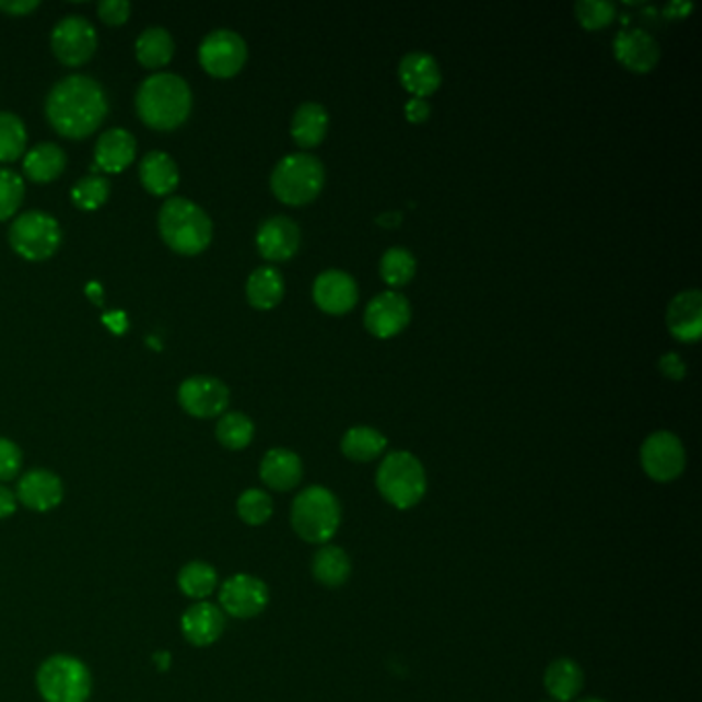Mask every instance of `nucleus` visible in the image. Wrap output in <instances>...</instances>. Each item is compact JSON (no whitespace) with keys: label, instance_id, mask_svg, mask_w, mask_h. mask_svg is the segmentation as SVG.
Here are the masks:
<instances>
[{"label":"nucleus","instance_id":"1","mask_svg":"<svg viewBox=\"0 0 702 702\" xmlns=\"http://www.w3.org/2000/svg\"><path fill=\"white\" fill-rule=\"evenodd\" d=\"M107 109L106 91L87 74L65 77L46 100L48 122L72 141L91 137L106 120Z\"/></svg>","mask_w":702,"mask_h":702},{"label":"nucleus","instance_id":"2","mask_svg":"<svg viewBox=\"0 0 702 702\" xmlns=\"http://www.w3.org/2000/svg\"><path fill=\"white\" fill-rule=\"evenodd\" d=\"M137 112L153 130H176L192 112L190 85L174 72L151 74L137 93Z\"/></svg>","mask_w":702,"mask_h":702},{"label":"nucleus","instance_id":"3","mask_svg":"<svg viewBox=\"0 0 702 702\" xmlns=\"http://www.w3.org/2000/svg\"><path fill=\"white\" fill-rule=\"evenodd\" d=\"M159 233L177 254L198 256L211 246V217L190 198H167L159 211Z\"/></svg>","mask_w":702,"mask_h":702},{"label":"nucleus","instance_id":"4","mask_svg":"<svg viewBox=\"0 0 702 702\" xmlns=\"http://www.w3.org/2000/svg\"><path fill=\"white\" fill-rule=\"evenodd\" d=\"M342 522L340 501L326 487H307L299 492L291 507V526L309 545H328Z\"/></svg>","mask_w":702,"mask_h":702},{"label":"nucleus","instance_id":"5","mask_svg":"<svg viewBox=\"0 0 702 702\" xmlns=\"http://www.w3.org/2000/svg\"><path fill=\"white\" fill-rule=\"evenodd\" d=\"M377 491L394 510H414L426 494V472L410 452L387 454L375 475Z\"/></svg>","mask_w":702,"mask_h":702},{"label":"nucleus","instance_id":"6","mask_svg":"<svg viewBox=\"0 0 702 702\" xmlns=\"http://www.w3.org/2000/svg\"><path fill=\"white\" fill-rule=\"evenodd\" d=\"M326 186V169L319 159L309 153H293L282 157L270 176L272 194L286 207L312 204Z\"/></svg>","mask_w":702,"mask_h":702},{"label":"nucleus","instance_id":"7","mask_svg":"<svg viewBox=\"0 0 702 702\" xmlns=\"http://www.w3.org/2000/svg\"><path fill=\"white\" fill-rule=\"evenodd\" d=\"M36 685L46 702H87L93 678L79 657L58 653L39 666Z\"/></svg>","mask_w":702,"mask_h":702},{"label":"nucleus","instance_id":"8","mask_svg":"<svg viewBox=\"0 0 702 702\" xmlns=\"http://www.w3.org/2000/svg\"><path fill=\"white\" fill-rule=\"evenodd\" d=\"M11 247L25 260L42 262L52 258L62 244V231L52 214L30 211L19 214L9 229Z\"/></svg>","mask_w":702,"mask_h":702},{"label":"nucleus","instance_id":"9","mask_svg":"<svg viewBox=\"0 0 702 702\" xmlns=\"http://www.w3.org/2000/svg\"><path fill=\"white\" fill-rule=\"evenodd\" d=\"M641 466L655 482H674L685 475V443L669 431H655L641 445Z\"/></svg>","mask_w":702,"mask_h":702},{"label":"nucleus","instance_id":"10","mask_svg":"<svg viewBox=\"0 0 702 702\" xmlns=\"http://www.w3.org/2000/svg\"><path fill=\"white\" fill-rule=\"evenodd\" d=\"M198 58L214 79H231L246 67V42L231 30H214L202 39Z\"/></svg>","mask_w":702,"mask_h":702},{"label":"nucleus","instance_id":"11","mask_svg":"<svg viewBox=\"0 0 702 702\" xmlns=\"http://www.w3.org/2000/svg\"><path fill=\"white\" fill-rule=\"evenodd\" d=\"M52 50L67 67H81L97 50V32L81 15H69L56 23L52 32Z\"/></svg>","mask_w":702,"mask_h":702},{"label":"nucleus","instance_id":"12","mask_svg":"<svg viewBox=\"0 0 702 702\" xmlns=\"http://www.w3.org/2000/svg\"><path fill=\"white\" fill-rule=\"evenodd\" d=\"M219 601L221 610L225 615L239 618V620H249L256 616L262 615L270 601V592L268 585L262 580L239 573L229 577L221 589H219Z\"/></svg>","mask_w":702,"mask_h":702},{"label":"nucleus","instance_id":"13","mask_svg":"<svg viewBox=\"0 0 702 702\" xmlns=\"http://www.w3.org/2000/svg\"><path fill=\"white\" fill-rule=\"evenodd\" d=\"M177 400L190 417L217 419L227 412L229 387L211 375H194L177 389Z\"/></svg>","mask_w":702,"mask_h":702},{"label":"nucleus","instance_id":"14","mask_svg":"<svg viewBox=\"0 0 702 702\" xmlns=\"http://www.w3.org/2000/svg\"><path fill=\"white\" fill-rule=\"evenodd\" d=\"M412 319L410 301L398 291H384L373 297L365 309V330L377 340H389L405 332Z\"/></svg>","mask_w":702,"mask_h":702},{"label":"nucleus","instance_id":"15","mask_svg":"<svg viewBox=\"0 0 702 702\" xmlns=\"http://www.w3.org/2000/svg\"><path fill=\"white\" fill-rule=\"evenodd\" d=\"M317 309L328 316H347L356 307L359 284L344 270H324L312 289Z\"/></svg>","mask_w":702,"mask_h":702},{"label":"nucleus","instance_id":"16","mask_svg":"<svg viewBox=\"0 0 702 702\" xmlns=\"http://www.w3.org/2000/svg\"><path fill=\"white\" fill-rule=\"evenodd\" d=\"M616 62L634 74H647L659 65L662 48L645 30H622L612 44Z\"/></svg>","mask_w":702,"mask_h":702},{"label":"nucleus","instance_id":"17","mask_svg":"<svg viewBox=\"0 0 702 702\" xmlns=\"http://www.w3.org/2000/svg\"><path fill=\"white\" fill-rule=\"evenodd\" d=\"M301 229L289 217L266 219L256 233V247L268 262H286L299 251Z\"/></svg>","mask_w":702,"mask_h":702},{"label":"nucleus","instance_id":"18","mask_svg":"<svg viewBox=\"0 0 702 702\" xmlns=\"http://www.w3.org/2000/svg\"><path fill=\"white\" fill-rule=\"evenodd\" d=\"M667 332L678 342L692 344L702 336V293L699 289H686L669 301L666 312Z\"/></svg>","mask_w":702,"mask_h":702},{"label":"nucleus","instance_id":"19","mask_svg":"<svg viewBox=\"0 0 702 702\" xmlns=\"http://www.w3.org/2000/svg\"><path fill=\"white\" fill-rule=\"evenodd\" d=\"M179 627L184 639L194 647H211L223 636L227 618L217 604L196 601L182 615Z\"/></svg>","mask_w":702,"mask_h":702},{"label":"nucleus","instance_id":"20","mask_svg":"<svg viewBox=\"0 0 702 702\" xmlns=\"http://www.w3.org/2000/svg\"><path fill=\"white\" fill-rule=\"evenodd\" d=\"M400 85L419 100L435 95L441 87V67L437 58L429 52L406 54L398 67Z\"/></svg>","mask_w":702,"mask_h":702},{"label":"nucleus","instance_id":"21","mask_svg":"<svg viewBox=\"0 0 702 702\" xmlns=\"http://www.w3.org/2000/svg\"><path fill=\"white\" fill-rule=\"evenodd\" d=\"M62 499H65L62 480L50 470H44V468L30 470L19 480L17 501L27 510L46 513V511L56 510L62 503Z\"/></svg>","mask_w":702,"mask_h":702},{"label":"nucleus","instance_id":"22","mask_svg":"<svg viewBox=\"0 0 702 702\" xmlns=\"http://www.w3.org/2000/svg\"><path fill=\"white\" fill-rule=\"evenodd\" d=\"M260 478L268 489L277 492L293 491L303 478V461L301 457L284 449V447H274L266 452V456L260 461Z\"/></svg>","mask_w":702,"mask_h":702},{"label":"nucleus","instance_id":"23","mask_svg":"<svg viewBox=\"0 0 702 702\" xmlns=\"http://www.w3.org/2000/svg\"><path fill=\"white\" fill-rule=\"evenodd\" d=\"M137 157V141L124 128L104 132L95 147V165L107 174H120L132 165Z\"/></svg>","mask_w":702,"mask_h":702},{"label":"nucleus","instance_id":"24","mask_svg":"<svg viewBox=\"0 0 702 702\" xmlns=\"http://www.w3.org/2000/svg\"><path fill=\"white\" fill-rule=\"evenodd\" d=\"M328 128H330L328 109L316 102H305L293 114L291 137L301 149H316L328 137Z\"/></svg>","mask_w":702,"mask_h":702},{"label":"nucleus","instance_id":"25","mask_svg":"<svg viewBox=\"0 0 702 702\" xmlns=\"http://www.w3.org/2000/svg\"><path fill=\"white\" fill-rule=\"evenodd\" d=\"M585 674L571 657H559L546 667L545 686L550 699L559 702L575 701L583 690Z\"/></svg>","mask_w":702,"mask_h":702},{"label":"nucleus","instance_id":"26","mask_svg":"<svg viewBox=\"0 0 702 702\" xmlns=\"http://www.w3.org/2000/svg\"><path fill=\"white\" fill-rule=\"evenodd\" d=\"M284 279L274 266L256 268L246 282L247 303L260 312L274 309L284 297Z\"/></svg>","mask_w":702,"mask_h":702},{"label":"nucleus","instance_id":"27","mask_svg":"<svg viewBox=\"0 0 702 702\" xmlns=\"http://www.w3.org/2000/svg\"><path fill=\"white\" fill-rule=\"evenodd\" d=\"M139 174L142 186L155 196H169L179 184L176 161L161 151H151L144 155Z\"/></svg>","mask_w":702,"mask_h":702},{"label":"nucleus","instance_id":"28","mask_svg":"<svg viewBox=\"0 0 702 702\" xmlns=\"http://www.w3.org/2000/svg\"><path fill=\"white\" fill-rule=\"evenodd\" d=\"M67 167L65 151L54 142H39L23 159V172L36 184H48L62 176Z\"/></svg>","mask_w":702,"mask_h":702},{"label":"nucleus","instance_id":"29","mask_svg":"<svg viewBox=\"0 0 702 702\" xmlns=\"http://www.w3.org/2000/svg\"><path fill=\"white\" fill-rule=\"evenodd\" d=\"M312 573H314V580L328 589L342 587L347 581L351 580V559L340 546L324 545L314 554Z\"/></svg>","mask_w":702,"mask_h":702},{"label":"nucleus","instance_id":"30","mask_svg":"<svg viewBox=\"0 0 702 702\" xmlns=\"http://www.w3.org/2000/svg\"><path fill=\"white\" fill-rule=\"evenodd\" d=\"M387 449L386 435L373 426H351L340 441L342 456L356 464H367L382 456Z\"/></svg>","mask_w":702,"mask_h":702},{"label":"nucleus","instance_id":"31","mask_svg":"<svg viewBox=\"0 0 702 702\" xmlns=\"http://www.w3.org/2000/svg\"><path fill=\"white\" fill-rule=\"evenodd\" d=\"M137 60L144 69L157 71L161 67H167L176 52V42L172 34L163 27H149L144 30L137 44H134Z\"/></svg>","mask_w":702,"mask_h":702},{"label":"nucleus","instance_id":"32","mask_svg":"<svg viewBox=\"0 0 702 702\" xmlns=\"http://www.w3.org/2000/svg\"><path fill=\"white\" fill-rule=\"evenodd\" d=\"M217 585H219V575L209 562H188L182 566V571L177 575L179 592L190 599H198V601H204L207 597L212 596Z\"/></svg>","mask_w":702,"mask_h":702},{"label":"nucleus","instance_id":"33","mask_svg":"<svg viewBox=\"0 0 702 702\" xmlns=\"http://www.w3.org/2000/svg\"><path fill=\"white\" fill-rule=\"evenodd\" d=\"M379 277L391 289H402L417 277V258L402 246L389 247L379 260Z\"/></svg>","mask_w":702,"mask_h":702},{"label":"nucleus","instance_id":"34","mask_svg":"<svg viewBox=\"0 0 702 702\" xmlns=\"http://www.w3.org/2000/svg\"><path fill=\"white\" fill-rule=\"evenodd\" d=\"M217 440L231 452H242L254 441L256 426L244 412H225L217 422Z\"/></svg>","mask_w":702,"mask_h":702},{"label":"nucleus","instance_id":"35","mask_svg":"<svg viewBox=\"0 0 702 702\" xmlns=\"http://www.w3.org/2000/svg\"><path fill=\"white\" fill-rule=\"evenodd\" d=\"M27 149V130L21 118L0 112V163L17 161Z\"/></svg>","mask_w":702,"mask_h":702},{"label":"nucleus","instance_id":"36","mask_svg":"<svg viewBox=\"0 0 702 702\" xmlns=\"http://www.w3.org/2000/svg\"><path fill=\"white\" fill-rule=\"evenodd\" d=\"M272 513H274V503L266 491L247 489L237 499V515L246 526H264L270 522Z\"/></svg>","mask_w":702,"mask_h":702},{"label":"nucleus","instance_id":"37","mask_svg":"<svg viewBox=\"0 0 702 702\" xmlns=\"http://www.w3.org/2000/svg\"><path fill=\"white\" fill-rule=\"evenodd\" d=\"M109 192H112V186L106 177L89 176L79 179L72 186L71 198L77 209L97 211L102 204H106Z\"/></svg>","mask_w":702,"mask_h":702},{"label":"nucleus","instance_id":"38","mask_svg":"<svg viewBox=\"0 0 702 702\" xmlns=\"http://www.w3.org/2000/svg\"><path fill=\"white\" fill-rule=\"evenodd\" d=\"M575 17L585 32H599L615 23L616 4L610 0H580L575 4Z\"/></svg>","mask_w":702,"mask_h":702},{"label":"nucleus","instance_id":"39","mask_svg":"<svg viewBox=\"0 0 702 702\" xmlns=\"http://www.w3.org/2000/svg\"><path fill=\"white\" fill-rule=\"evenodd\" d=\"M25 196V184L13 169H0V221L17 214Z\"/></svg>","mask_w":702,"mask_h":702},{"label":"nucleus","instance_id":"40","mask_svg":"<svg viewBox=\"0 0 702 702\" xmlns=\"http://www.w3.org/2000/svg\"><path fill=\"white\" fill-rule=\"evenodd\" d=\"M23 464V454L17 443L0 437V482H9L19 475Z\"/></svg>","mask_w":702,"mask_h":702},{"label":"nucleus","instance_id":"41","mask_svg":"<svg viewBox=\"0 0 702 702\" xmlns=\"http://www.w3.org/2000/svg\"><path fill=\"white\" fill-rule=\"evenodd\" d=\"M100 19L107 25H122L130 17V2L126 0H104L97 4Z\"/></svg>","mask_w":702,"mask_h":702},{"label":"nucleus","instance_id":"42","mask_svg":"<svg viewBox=\"0 0 702 702\" xmlns=\"http://www.w3.org/2000/svg\"><path fill=\"white\" fill-rule=\"evenodd\" d=\"M659 371L662 375L671 379V382H682L686 377V363L685 359L678 354V352H666L662 359H659Z\"/></svg>","mask_w":702,"mask_h":702},{"label":"nucleus","instance_id":"43","mask_svg":"<svg viewBox=\"0 0 702 702\" xmlns=\"http://www.w3.org/2000/svg\"><path fill=\"white\" fill-rule=\"evenodd\" d=\"M405 118L410 124L419 126L424 124L431 118V104L426 100H419V97H410L406 102Z\"/></svg>","mask_w":702,"mask_h":702},{"label":"nucleus","instance_id":"44","mask_svg":"<svg viewBox=\"0 0 702 702\" xmlns=\"http://www.w3.org/2000/svg\"><path fill=\"white\" fill-rule=\"evenodd\" d=\"M39 7L37 0H9V2H0V11L11 15V17H23L32 11H36Z\"/></svg>","mask_w":702,"mask_h":702},{"label":"nucleus","instance_id":"45","mask_svg":"<svg viewBox=\"0 0 702 702\" xmlns=\"http://www.w3.org/2000/svg\"><path fill=\"white\" fill-rule=\"evenodd\" d=\"M17 494L0 484V519L11 517L17 511Z\"/></svg>","mask_w":702,"mask_h":702},{"label":"nucleus","instance_id":"46","mask_svg":"<svg viewBox=\"0 0 702 702\" xmlns=\"http://www.w3.org/2000/svg\"><path fill=\"white\" fill-rule=\"evenodd\" d=\"M375 223L384 229L398 227V225L402 223V212H382V214L375 219Z\"/></svg>","mask_w":702,"mask_h":702},{"label":"nucleus","instance_id":"47","mask_svg":"<svg viewBox=\"0 0 702 702\" xmlns=\"http://www.w3.org/2000/svg\"><path fill=\"white\" fill-rule=\"evenodd\" d=\"M694 7L692 4H685V2H671V4H667L666 7V15L667 19H685L690 15V11H692Z\"/></svg>","mask_w":702,"mask_h":702},{"label":"nucleus","instance_id":"48","mask_svg":"<svg viewBox=\"0 0 702 702\" xmlns=\"http://www.w3.org/2000/svg\"><path fill=\"white\" fill-rule=\"evenodd\" d=\"M155 662H159V669H169V655L167 653H157Z\"/></svg>","mask_w":702,"mask_h":702},{"label":"nucleus","instance_id":"49","mask_svg":"<svg viewBox=\"0 0 702 702\" xmlns=\"http://www.w3.org/2000/svg\"><path fill=\"white\" fill-rule=\"evenodd\" d=\"M577 702H606V701H601V699H583V701H577Z\"/></svg>","mask_w":702,"mask_h":702}]
</instances>
